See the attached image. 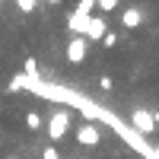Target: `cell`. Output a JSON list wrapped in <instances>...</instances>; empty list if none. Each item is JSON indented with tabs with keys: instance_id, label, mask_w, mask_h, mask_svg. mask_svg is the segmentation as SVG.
Wrapping results in <instances>:
<instances>
[{
	"instance_id": "obj_11",
	"label": "cell",
	"mask_w": 159,
	"mask_h": 159,
	"mask_svg": "<svg viewBox=\"0 0 159 159\" xmlns=\"http://www.w3.org/2000/svg\"><path fill=\"white\" fill-rule=\"evenodd\" d=\"M35 3H38V0H16V7H19L22 13H32V10H35Z\"/></svg>"
},
{
	"instance_id": "obj_8",
	"label": "cell",
	"mask_w": 159,
	"mask_h": 159,
	"mask_svg": "<svg viewBox=\"0 0 159 159\" xmlns=\"http://www.w3.org/2000/svg\"><path fill=\"white\" fill-rule=\"evenodd\" d=\"M86 22H89V16H80V13H70V16H67V29H70L73 35H86Z\"/></svg>"
},
{
	"instance_id": "obj_14",
	"label": "cell",
	"mask_w": 159,
	"mask_h": 159,
	"mask_svg": "<svg viewBox=\"0 0 159 159\" xmlns=\"http://www.w3.org/2000/svg\"><path fill=\"white\" fill-rule=\"evenodd\" d=\"M45 3H48V7H61L64 0H45Z\"/></svg>"
},
{
	"instance_id": "obj_12",
	"label": "cell",
	"mask_w": 159,
	"mask_h": 159,
	"mask_svg": "<svg viewBox=\"0 0 159 159\" xmlns=\"http://www.w3.org/2000/svg\"><path fill=\"white\" fill-rule=\"evenodd\" d=\"M99 86H102L105 92H111V89H115V80H111V76H102V80H99Z\"/></svg>"
},
{
	"instance_id": "obj_6",
	"label": "cell",
	"mask_w": 159,
	"mask_h": 159,
	"mask_svg": "<svg viewBox=\"0 0 159 159\" xmlns=\"http://www.w3.org/2000/svg\"><path fill=\"white\" fill-rule=\"evenodd\" d=\"M140 22H143L140 7H127V10L121 13V25H124V29H140Z\"/></svg>"
},
{
	"instance_id": "obj_4",
	"label": "cell",
	"mask_w": 159,
	"mask_h": 159,
	"mask_svg": "<svg viewBox=\"0 0 159 159\" xmlns=\"http://www.w3.org/2000/svg\"><path fill=\"white\" fill-rule=\"evenodd\" d=\"M76 143H80V147H99V143H102V130L96 127V124H80L76 127Z\"/></svg>"
},
{
	"instance_id": "obj_5",
	"label": "cell",
	"mask_w": 159,
	"mask_h": 159,
	"mask_svg": "<svg viewBox=\"0 0 159 159\" xmlns=\"http://www.w3.org/2000/svg\"><path fill=\"white\" fill-rule=\"evenodd\" d=\"M105 32H108L105 16H89V22H86V38H89V42H102Z\"/></svg>"
},
{
	"instance_id": "obj_13",
	"label": "cell",
	"mask_w": 159,
	"mask_h": 159,
	"mask_svg": "<svg viewBox=\"0 0 159 159\" xmlns=\"http://www.w3.org/2000/svg\"><path fill=\"white\" fill-rule=\"evenodd\" d=\"M42 159H61V156H57L54 147H45V150H42Z\"/></svg>"
},
{
	"instance_id": "obj_15",
	"label": "cell",
	"mask_w": 159,
	"mask_h": 159,
	"mask_svg": "<svg viewBox=\"0 0 159 159\" xmlns=\"http://www.w3.org/2000/svg\"><path fill=\"white\" fill-rule=\"evenodd\" d=\"M7 159H19V156H13V153H10V156H7Z\"/></svg>"
},
{
	"instance_id": "obj_9",
	"label": "cell",
	"mask_w": 159,
	"mask_h": 159,
	"mask_svg": "<svg viewBox=\"0 0 159 159\" xmlns=\"http://www.w3.org/2000/svg\"><path fill=\"white\" fill-rule=\"evenodd\" d=\"M118 3H121V0H96V7L102 10V16H105V13H115Z\"/></svg>"
},
{
	"instance_id": "obj_10",
	"label": "cell",
	"mask_w": 159,
	"mask_h": 159,
	"mask_svg": "<svg viewBox=\"0 0 159 159\" xmlns=\"http://www.w3.org/2000/svg\"><path fill=\"white\" fill-rule=\"evenodd\" d=\"M102 48H108V51L118 48V32H111V29L105 32V35H102Z\"/></svg>"
},
{
	"instance_id": "obj_7",
	"label": "cell",
	"mask_w": 159,
	"mask_h": 159,
	"mask_svg": "<svg viewBox=\"0 0 159 159\" xmlns=\"http://www.w3.org/2000/svg\"><path fill=\"white\" fill-rule=\"evenodd\" d=\"M22 124H25V130H29V134H42V127H45L42 115H38L35 108H29V111L22 115Z\"/></svg>"
},
{
	"instance_id": "obj_16",
	"label": "cell",
	"mask_w": 159,
	"mask_h": 159,
	"mask_svg": "<svg viewBox=\"0 0 159 159\" xmlns=\"http://www.w3.org/2000/svg\"><path fill=\"white\" fill-rule=\"evenodd\" d=\"M0 111H3V105H0Z\"/></svg>"
},
{
	"instance_id": "obj_3",
	"label": "cell",
	"mask_w": 159,
	"mask_h": 159,
	"mask_svg": "<svg viewBox=\"0 0 159 159\" xmlns=\"http://www.w3.org/2000/svg\"><path fill=\"white\" fill-rule=\"evenodd\" d=\"M86 51H89V38L86 35H73L67 42V61L70 64H83L86 61Z\"/></svg>"
},
{
	"instance_id": "obj_1",
	"label": "cell",
	"mask_w": 159,
	"mask_h": 159,
	"mask_svg": "<svg viewBox=\"0 0 159 159\" xmlns=\"http://www.w3.org/2000/svg\"><path fill=\"white\" fill-rule=\"evenodd\" d=\"M67 130H70V111H67V108L51 111V118H48V137H51V143L64 140V137H67Z\"/></svg>"
},
{
	"instance_id": "obj_2",
	"label": "cell",
	"mask_w": 159,
	"mask_h": 159,
	"mask_svg": "<svg viewBox=\"0 0 159 159\" xmlns=\"http://www.w3.org/2000/svg\"><path fill=\"white\" fill-rule=\"evenodd\" d=\"M130 127H134L137 134H150L156 127V115L147 111V108H130Z\"/></svg>"
}]
</instances>
